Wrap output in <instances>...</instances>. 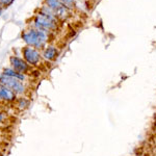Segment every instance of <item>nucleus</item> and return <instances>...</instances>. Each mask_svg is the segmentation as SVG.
<instances>
[{
  "instance_id": "nucleus-2",
  "label": "nucleus",
  "mask_w": 156,
  "mask_h": 156,
  "mask_svg": "<svg viewBox=\"0 0 156 156\" xmlns=\"http://www.w3.org/2000/svg\"><path fill=\"white\" fill-rule=\"evenodd\" d=\"M22 39L28 46L32 48L43 49L48 41V34L47 31L40 29H29L22 34Z\"/></svg>"
},
{
  "instance_id": "nucleus-4",
  "label": "nucleus",
  "mask_w": 156,
  "mask_h": 156,
  "mask_svg": "<svg viewBox=\"0 0 156 156\" xmlns=\"http://www.w3.org/2000/svg\"><path fill=\"white\" fill-rule=\"evenodd\" d=\"M22 54L25 62L30 66H37L41 62V54L36 48L26 46L22 49Z\"/></svg>"
},
{
  "instance_id": "nucleus-7",
  "label": "nucleus",
  "mask_w": 156,
  "mask_h": 156,
  "mask_svg": "<svg viewBox=\"0 0 156 156\" xmlns=\"http://www.w3.org/2000/svg\"><path fill=\"white\" fill-rule=\"evenodd\" d=\"M0 99L6 102H12L16 100V94L1 82H0Z\"/></svg>"
},
{
  "instance_id": "nucleus-15",
  "label": "nucleus",
  "mask_w": 156,
  "mask_h": 156,
  "mask_svg": "<svg viewBox=\"0 0 156 156\" xmlns=\"http://www.w3.org/2000/svg\"><path fill=\"white\" fill-rule=\"evenodd\" d=\"M0 156H2V154H1V153H0Z\"/></svg>"
},
{
  "instance_id": "nucleus-14",
  "label": "nucleus",
  "mask_w": 156,
  "mask_h": 156,
  "mask_svg": "<svg viewBox=\"0 0 156 156\" xmlns=\"http://www.w3.org/2000/svg\"><path fill=\"white\" fill-rule=\"evenodd\" d=\"M2 120H3V115L0 112V122H2Z\"/></svg>"
},
{
  "instance_id": "nucleus-1",
  "label": "nucleus",
  "mask_w": 156,
  "mask_h": 156,
  "mask_svg": "<svg viewBox=\"0 0 156 156\" xmlns=\"http://www.w3.org/2000/svg\"><path fill=\"white\" fill-rule=\"evenodd\" d=\"M34 25L36 28L40 30H44V31H50V30H54L57 27V18L55 14L48 6L44 7L42 12L36 16L34 19Z\"/></svg>"
},
{
  "instance_id": "nucleus-12",
  "label": "nucleus",
  "mask_w": 156,
  "mask_h": 156,
  "mask_svg": "<svg viewBox=\"0 0 156 156\" xmlns=\"http://www.w3.org/2000/svg\"><path fill=\"white\" fill-rule=\"evenodd\" d=\"M12 1H14V0H0V2L2 3V5H5V6L9 5V4H12Z\"/></svg>"
},
{
  "instance_id": "nucleus-8",
  "label": "nucleus",
  "mask_w": 156,
  "mask_h": 156,
  "mask_svg": "<svg viewBox=\"0 0 156 156\" xmlns=\"http://www.w3.org/2000/svg\"><path fill=\"white\" fill-rule=\"evenodd\" d=\"M57 56H58V50L56 49V47L48 46L44 49V52H43L44 59L49 60V62H53V60L57 58Z\"/></svg>"
},
{
  "instance_id": "nucleus-3",
  "label": "nucleus",
  "mask_w": 156,
  "mask_h": 156,
  "mask_svg": "<svg viewBox=\"0 0 156 156\" xmlns=\"http://www.w3.org/2000/svg\"><path fill=\"white\" fill-rule=\"evenodd\" d=\"M0 82L5 85L6 87H9L11 90H12L16 95H22L25 93V87L23 82L19 79L2 75V76H0Z\"/></svg>"
},
{
  "instance_id": "nucleus-11",
  "label": "nucleus",
  "mask_w": 156,
  "mask_h": 156,
  "mask_svg": "<svg viewBox=\"0 0 156 156\" xmlns=\"http://www.w3.org/2000/svg\"><path fill=\"white\" fill-rule=\"evenodd\" d=\"M19 105L18 106H20V108L21 109H24V108H26L27 106H28V100H26L25 98H21V99L19 100Z\"/></svg>"
},
{
  "instance_id": "nucleus-10",
  "label": "nucleus",
  "mask_w": 156,
  "mask_h": 156,
  "mask_svg": "<svg viewBox=\"0 0 156 156\" xmlns=\"http://www.w3.org/2000/svg\"><path fill=\"white\" fill-rule=\"evenodd\" d=\"M64 6H66L68 9H72L75 6V0H60Z\"/></svg>"
},
{
  "instance_id": "nucleus-5",
  "label": "nucleus",
  "mask_w": 156,
  "mask_h": 156,
  "mask_svg": "<svg viewBox=\"0 0 156 156\" xmlns=\"http://www.w3.org/2000/svg\"><path fill=\"white\" fill-rule=\"evenodd\" d=\"M47 6L55 14L56 18L65 19L69 15V9L60 2V0H46Z\"/></svg>"
},
{
  "instance_id": "nucleus-13",
  "label": "nucleus",
  "mask_w": 156,
  "mask_h": 156,
  "mask_svg": "<svg viewBox=\"0 0 156 156\" xmlns=\"http://www.w3.org/2000/svg\"><path fill=\"white\" fill-rule=\"evenodd\" d=\"M2 11H3V6H2V3L0 2V15H1Z\"/></svg>"
},
{
  "instance_id": "nucleus-6",
  "label": "nucleus",
  "mask_w": 156,
  "mask_h": 156,
  "mask_svg": "<svg viewBox=\"0 0 156 156\" xmlns=\"http://www.w3.org/2000/svg\"><path fill=\"white\" fill-rule=\"evenodd\" d=\"M9 62H11L12 69L15 71L21 73V74H24V73H26L29 70V65L24 59L20 58L18 56H12L9 58Z\"/></svg>"
},
{
  "instance_id": "nucleus-9",
  "label": "nucleus",
  "mask_w": 156,
  "mask_h": 156,
  "mask_svg": "<svg viewBox=\"0 0 156 156\" xmlns=\"http://www.w3.org/2000/svg\"><path fill=\"white\" fill-rule=\"evenodd\" d=\"M2 75H4V76L16 78V79H19V80H21V81H23V80L25 79L24 74H21V73L15 71L14 69H4L3 73H2Z\"/></svg>"
}]
</instances>
